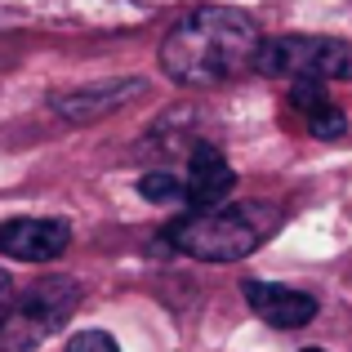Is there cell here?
Masks as SVG:
<instances>
[{"label":"cell","instance_id":"cell-1","mask_svg":"<svg viewBox=\"0 0 352 352\" xmlns=\"http://www.w3.org/2000/svg\"><path fill=\"white\" fill-rule=\"evenodd\" d=\"M263 32L245 9L201 5L183 14L161 41V72L188 89H219L258 67Z\"/></svg>","mask_w":352,"mask_h":352},{"label":"cell","instance_id":"cell-2","mask_svg":"<svg viewBox=\"0 0 352 352\" xmlns=\"http://www.w3.org/2000/svg\"><path fill=\"white\" fill-rule=\"evenodd\" d=\"M281 223H285L281 206H272V201H241V206L201 210V214L170 223L161 245L192 254L201 263H236V258L254 254L258 245H267L281 232Z\"/></svg>","mask_w":352,"mask_h":352},{"label":"cell","instance_id":"cell-3","mask_svg":"<svg viewBox=\"0 0 352 352\" xmlns=\"http://www.w3.org/2000/svg\"><path fill=\"white\" fill-rule=\"evenodd\" d=\"M254 72L285 76L294 85L352 80V41H339V36H263Z\"/></svg>","mask_w":352,"mask_h":352},{"label":"cell","instance_id":"cell-4","mask_svg":"<svg viewBox=\"0 0 352 352\" xmlns=\"http://www.w3.org/2000/svg\"><path fill=\"white\" fill-rule=\"evenodd\" d=\"M80 308V285L67 276H50V281L32 285L23 299H14L5 326H0V352H32L50 335L67 326V317Z\"/></svg>","mask_w":352,"mask_h":352},{"label":"cell","instance_id":"cell-5","mask_svg":"<svg viewBox=\"0 0 352 352\" xmlns=\"http://www.w3.org/2000/svg\"><path fill=\"white\" fill-rule=\"evenodd\" d=\"M236 188V170L228 165V156L214 143H197L188 156V170H183V206L192 214L201 210H219Z\"/></svg>","mask_w":352,"mask_h":352},{"label":"cell","instance_id":"cell-6","mask_svg":"<svg viewBox=\"0 0 352 352\" xmlns=\"http://www.w3.org/2000/svg\"><path fill=\"white\" fill-rule=\"evenodd\" d=\"M72 245L67 219H9L0 223V254L18 263H50Z\"/></svg>","mask_w":352,"mask_h":352},{"label":"cell","instance_id":"cell-7","mask_svg":"<svg viewBox=\"0 0 352 352\" xmlns=\"http://www.w3.org/2000/svg\"><path fill=\"white\" fill-rule=\"evenodd\" d=\"M241 294H245V303L254 308V317L267 321L272 330H303L308 321H317V312H321L317 294L294 290V285H276V281H245Z\"/></svg>","mask_w":352,"mask_h":352},{"label":"cell","instance_id":"cell-8","mask_svg":"<svg viewBox=\"0 0 352 352\" xmlns=\"http://www.w3.org/2000/svg\"><path fill=\"white\" fill-rule=\"evenodd\" d=\"M143 80L138 76H125V80H98V85H80V89H67V94L54 98V112L63 120H98L116 107H125L129 98L143 94Z\"/></svg>","mask_w":352,"mask_h":352},{"label":"cell","instance_id":"cell-9","mask_svg":"<svg viewBox=\"0 0 352 352\" xmlns=\"http://www.w3.org/2000/svg\"><path fill=\"white\" fill-rule=\"evenodd\" d=\"M290 107L303 120L312 138H344L348 134V116L335 98L326 94V85H294L290 89Z\"/></svg>","mask_w":352,"mask_h":352},{"label":"cell","instance_id":"cell-10","mask_svg":"<svg viewBox=\"0 0 352 352\" xmlns=\"http://www.w3.org/2000/svg\"><path fill=\"white\" fill-rule=\"evenodd\" d=\"M138 197L156 201V206H183V174H165V170H152L138 179Z\"/></svg>","mask_w":352,"mask_h":352},{"label":"cell","instance_id":"cell-11","mask_svg":"<svg viewBox=\"0 0 352 352\" xmlns=\"http://www.w3.org/2000/svg\"><path fill=\"white\" fill-rule=\"evenodd\" d=\"M67 352H120V348H116L112 335H103V330H76Z\"/></svg>","mask_w":352,"mask_h":352},{"label":"cell","instance_id":"cell-12","mask_svg":"<svg viewBox=\"0 0 352 352\" xmlns=\"http://www.w3.org/2000/svg\"><path fill=\"white\" fill-rule=\"evenodd\" d=\"M9 308H14V281H9V272L0 267V326H5Z\"/></svg>","mask_w":352,"mask_h":352},{"label":"cell","instance_id":"cell-13","mask_svg":"<svg viewBox=\"0 0 352 352\" xmlns=\"http://www.w3.org/2000/svg\"><path fill=\"white\" fill-rule=\"evenodd\" d=\"M303 352H326V348H303Z\"/></svg>","mask_w":352,"mask_h":352}]
</instances>
